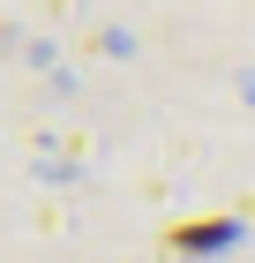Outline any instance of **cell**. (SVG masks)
Masks as SVG:
<instances>
[{
	"label": "cell",
	"mask_w": 255,
	"mask_h": 263,
	"mask_svg": "<svg viewBox=\"0 0 255 263\" xmlns=\"http://www.w3.org/2000/svg\"><path fill=\"white\" fill-rule=\"evenodd\" d=\"M225 233H233V226H180V233H173V248H218Z\"/></svg>",
	"instance_id": "6da1fadb"
}]
</instances>
